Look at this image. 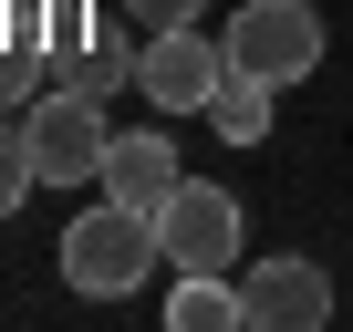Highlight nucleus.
<instances>
[{"instance_id":"f03ea898","label":"nucleus","mask_w":353,"mask_h":332,"mask_svg":"<svg viewBox=\"0 0 353 332\" xmlns=\"http://www.w3.org/2000/svg\"><path fill=\"white\" fill-rule=\"evenodd\" d=\"M21 135H32L42 187H83V177H104V145H114L104 94H73V83H42V94L21 104Z\"/></svg>"},{"instance_id":"7ed1b4c3","label":"nucleus","mask_w":353,"mask_h":332,"mask_svg":"<svg viewBox=\"0 0 353 332\" xmlns=\"http://www.w3.org/2000/svg\"><path fill=\"white\" fill-rule=\"evenodd\" d=\"M229 73H250V83H301L312 63H322V11L312 0H250V11H229Z\"/></svg>"},{"instance_id":"20e7f679","label":"nucleus","mask_w":353,"mask_h":332,"mask_svg":"<svg viewBox=\"0 0 353 332\" xmlns=\"http://www.w3.org/2000/svg\"><path fill=\"white\" fill-rule=\"evenodd\" d=\"M219 83H229V42H208L198 21L145 32V52H135V94H145L156 114H208Z\"/></svg>"},{"instance_id":"9d476101","label":"nucleus","mask_w":353,"mask_h":332,"mask_svg":"<svg viewBox=\"0 0 353 332\" xmlns=\"http://www.w3.org/2000/svg\"><path fill=\"white\" fill-rule=\"evenodd\" d=\"M270 94H281V83L229 73V83H219V104H208V114H219V135H229V145H270Z\"/></svg>"},{"instance_id":"1a4fd4ad","label":"nucleus","mask_w":353,"mask_h":332,"mask_svg":"<svg viewBox=\"0 0 353 332\" xmlns=\"http://www.w3.org/2000/svg\"><path fill=\"white\" fill-rule=\"evenodd\" d=\"M52 83H73V94H114V83H135V42L104 21V32H94V42H83V52L52 73Z\"/></svg>"},{"instance_id":"9b49d317","label":"nucleus","mask_w":353,"mask_h":332,"mask_svg":"<svg viewBox=\"0 0 353 332\" xmlns=\"http://www.w3.org/2000/svg\"><path fill=\"white\" fill-rule=\"evenodd\" d=\"M32 187H42V166H32V135H21V114H0V218H11Z\"/></svg>"},{"instance_id":"f257e3e1","label":"nucleus","mask_w":353,"mask_h":332,"mask_svg":"<svg viewBox=\"0 0 353 332\" xmlns=\"http://www.w3.org/2000/svg\"><path fill=\"white\" fill-rule=\"evenodd\" d=\"M156 260H166V249H156V218L125 208V198H104V208H83V218L63 229V280H73L83 301H125Z\"/></svg>"},{"instance_id":"6e6552de","label":"nucleus","mask_w":353,"mask_h":332,"mask_svg":"<svg viewBox=\"0 0 353 332\" xmlns=\"http://www.w3.org/2000/svg\"><path fill=\"white\" fill-rule=\"evenodd\" d=\"M166 322H176V332H250V291H239L229 270H176Z\"/></svg>"},{"instance_id":"ddd939ff","label":"nucleus","mask_w":353,"mask_h":332,"mask_svg":"<svg viewBox=\"0 0 353 332\" xmlns=\"http://www.w3.org/2000/svg\"><path fill=\"white\" fill-rule=\"evenodd\" d=\"M42 83H52V63H42V52H11V42H0V114H21Z\"/></svg>"},{"instance_id":"f8f14e48","label":"nucleus","mask_w":353,"mask_h":332,"mask_svg":"<svg viewBox=\"0 0 353 332\" xmlns=\"http://www.w3.org/2000/svg\"><path fill=\"white\" fill-rule=\"evenodd\" d=\"M94 32H104V11H94V0H52V32H42V52H52V73H63V63H73V52L94 42Z\"/></svg>"},{"instance_id":"39448f33","label":"nucleus","mask_w":353,"mask_h":332,"mask_svg":"<svg viewBox=\"0 0 353 332\" xmlns=\"http://www.w3.org/2000/svg\"><path fill=\"white\" fill-rule=\"evenodd\" d=\"M156 249H166V270H229L239 260V198L208 177H176V198L156 208Z\"/></svg>"},{"instance_id":"4468645a","label":"nucleus","mask_w":353,"mask_h":332,"mask_svg":"<svg viewBox=\"0 0 353 332\" xmlns=\"http://www.w3.org/2000/svg\"><path fill=\"white\" fill-rule=\"evenodd\" d=\"M114 11H135L145 32H176V21H198V11H208V0H114Z\"/></svg>"},{"instance_id":"0eeeda50","label":"nucleus","mask_w":353,"mask_h":332,"mask_svg":"<svg viewBox=\"0 0 353 332\" xmlns=\"http://www.w3.org/2000/svg\"><path fill=\"white\" fill-rule=\"evenodd\" d=\"M176 177H188V166H176V145H166L156 125H145V135H114V145H104V198H125V208H145V218H156V208L176 198Z\"/></svg>"},{"instance_id":"423d86ee","label":"nucleus","mask_w":353,"mask_h":332,"mask_svg":"<svg viewBox=\"0 0 353 332\" xmlns=\"http://www.w3.org/2000/svg\"><path fill=\"white\" fill-rule=\"evenodd\" d=\"M239 291H250V332H322V322H332V270L301 260V249L260 260Z\"/></svg>"}]
</instances>
